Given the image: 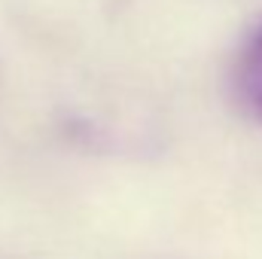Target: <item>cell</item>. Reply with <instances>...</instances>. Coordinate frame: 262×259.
<instances>
[{
  "mask_svg": "<svg viewBox=\"0 0 262 259\" xmlns=\"http://www.w3.org/2000/svg\"><path fill=\"white\" fill-rule=\"evenodd\" d=\"M235 85H238V98L247 107V113L262 122V21L256 25L253 37L247 40L241 52Z\"/></svg>",
  "mask_w": 262,
  "mask_h": 259,
  "instance_id": "obj_1",
  "label": "cell"
}]
</instances>
